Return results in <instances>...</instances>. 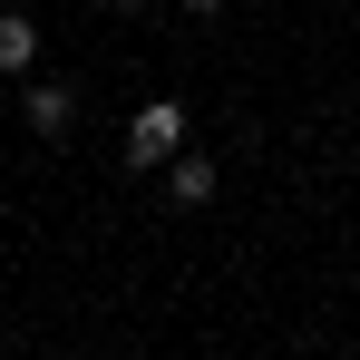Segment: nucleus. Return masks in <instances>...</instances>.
<instances>
[{"instance_id": "nucleus-1", "label": "nucleus", "mask_w": 360, "mask_h": 360, "mask_svg": "<svg viewBox=\"0 0 360 360\" xmlns=\"http://www.w3.org/2000/svg\"><path fill=\"white\" fill-rule=\"evenodd\" d=\"M176 156H185V108L176 98H146L127 117V166H176Z\"/></svg>"}, {"instance_id": "nucleus-2", "label": "nucleus", "mask_w": 360, "mask_h": 360, "mask_svg": "<svg viewBox=\"0 0 360 360\" xmlns=\"http://www.w3.org/2000/svg\"><path fill=\"white\" fill-rule=\"evenodd\" d=\"M20 117L39 127V136H68V127H78V88H68V78H39V88L20 98Z\"/></svg>"}, {"instance_id": "nucleus-3", "label": "nucleus", "mask_w": 360, "mask_h": 360, "mask_svg": "<svg viewBox=\"0 0 360 360\" xmlns=\"http://www.w3.org/2000/svg\"><path fill=\"white\" fill-rule=\"evenodd\" d=\"M214 185H224V176H214V156H195V146H185L176 166H166V205L195 214V205H214Z\"/></svg>"}, {"instance_id": "nucleus-4", "label": "nucleus", "mask_w": 360, "mask_h": 360, "mask_svg": "<svg viewBox=\"0 0 360 360\" xmlns=\"http://www.w3.org/2000/svg\"><path fill=\"white\" fill-rule=\"evenodd\" d=\"M30 59H39V30L20 10H0V78H30Z\"/></svg>"}, {"instance_id": "nucleus-5", "label": "nucleus", "mask_w": 360, "mask_h": 360, "mask_svg": "<svg viewBox=\"0 0 360 360\" xmlns=\"http://www.w3.org/2000/svg\"><path fill=\"white\" fill-rule=\"evenodd\" d=\"M185 10H205V20H214V10H224V0H185Z\"/></svg>"}, {"instance_id": "nucleus-6", "label": "nucleus", "mask_w": 360, "mask_h": 360, "mask_svg": "<svg viewBox=\"0 0 360 360\" xmlns=\"http://www.w3.org/2000/svg\"><path fill=\"white\" fill-rule=\"evenodd\" d=\"M108 10H136V0H108Z\"/></svg>"}, {"instance_id": "nucleus-7", "label": "nucleus", "mask_w": 360, "mask_h": 360, "mask_svg": "<svg viewBox=\"0 0 360 360\" xmlns=\"http://www.w3.org/2000/svg\"><path fill=\"white\" fill-rule=\"evenodd\" d=\"M0 117H10V98H0Z\"/></svg>"}]
</instances>
